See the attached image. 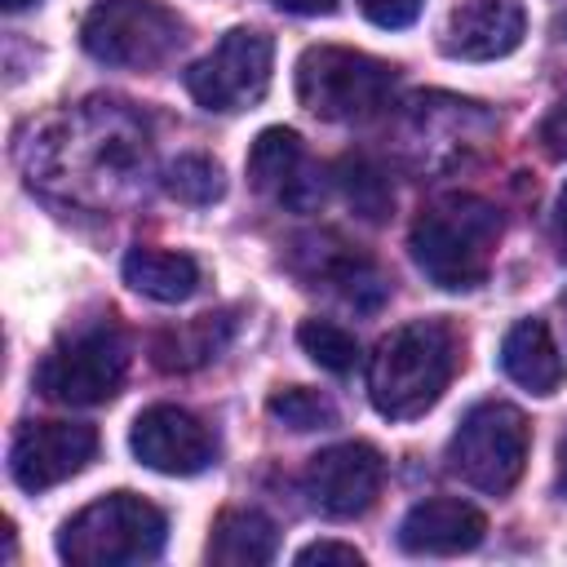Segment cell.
<instances>
[{"label": "cell", "mask_w": 567, "mask_h": 567, "mask_svg": "<svg viewBox=\"0 0 567 567\" xmlns=\"http://www.w3.org/2000/svg\"><path fill=\"white\" fill-rule=\"evenodd\" d=\"M124 284L151 301H186L199 292V261L168 248H128Z\"/></svg>", "instance_id": "obj_17"}, {"label": "cell", "mask_w": 567, "mask_h": 567, "mask_svg": "<svg viewBox=\"0 0 567 567\" xmlns=\"http://www.w3.org/2000/svg\"><path fill=\"white\" fill-rule=\"evenodd\" d=\"M270 62H275L270 35L252 27H235L217 40L213 53H204L186 71V89L208 111H248L270 89Z\"/></svg>", "instance_id": "obj_8"}, {"label": "cell", "mask_w": 567, "mask_h": 567, "mask_svg": "<svg viewBox=\"0 0 567 567\" xmlns=\"http://www.w3.org/2000/svg\"><path fill=\"white\" fill-rule=\"evenodd\" d=\"M164 536H168V518L159 505H151L133 492H111L62 523L58 558L71 567L151 563V558H159Z\"/></svg>", "instance_id": "obj_3"}, {"label": "cell", "mask_w": 567, "mask_h": 567, "mask_svg": "<svg viewBox=\"0 0 567 567\" xmlns=\"http://www.w3.org/2000/svg\"><path fill=\"white\" fill-rule=\"evenodd\" d=\"M306 496L328 518H359L372 509L385 483V461L372 443H332L306 465Z\"/></svg>", "instance_id": "obj_9"}, {"label": "cell", "mask_w": 567, "mask_h": 567, "mask_svg": "<svg viewBox=\"0 0 567 567\" xmlns=\"http://www.w3.org/2000/svg\"><path fill=\"white\" fill-rule=\"evenodd\" d=\"M487 536V518L456 496H430L412 505L399 523V545L408 554H465Z\"/></svg>", "instance_id": "obj_14"}, {"label": "cell", "mask_w": 567, "mask_h": 567, "mask_svg": "<svg viewBox=\"0 0 567 567\" xmlns=\"http://www.w3.org/2000/svg\"><path fill=\"white\" fill-rule=\"evenodd\" d=\"M527 31L518 0H456L443 22V53L461 62H492L518 49Z\"/></svg>", "instance_id": "obj_13"}, {"label": "cell", "mask_w": 567, "mask_h": 567, "mask_svg": "<svg viewBox=\"0 0 567 567\" xmlns=\"http://www.w3.org/2000/svg\"><path fill=\"white\" fill-rule=\"evenodd\" d=\"M563 27H567V18H563Z\"/></svg>", "instance_id": "obj_32"}, {"label": "cell", "mask_w": 567, "mask_h": 567, "mask_svg": "<svg viewBox=\"0 0 567 567\" xmlns=\"http://www.w3.org/2000/svg\"><path fill=\"white\" fill-rule=\"evenodd\" d=\"M248 182H252V190H261L266 199H275L284 208H310L323 195L301 137L284 124L257 133V142L248 151Z\"/></svg>", "instance_id": "obj_12"}, {"label": "cell", "mask_w": 567, "mask_h": 567, "mask_svg": "<svg viewBox=\"0 0 567 567\" xmlns=\"http://www.w3.org/2000/svg\"><path fill=\"white\" fill-rule=\"evenodd\" d=\"M297 341H301V350H306L319 368H328L332 377H346V372H354V363H359V341H354L341 323H332V319H306V323L297 328Z\"/></svg>", "instance_id": "obj_21"}, {"label": "cell", "mask_w": 567, "mask_h": 567, "mask_svg": "<svg viewBox=\"0 0 567 567\" xmlns=\"http://www.w3.org/2000/svg\"><path fill=\"white\" fill-rule=\"evenodd\" d=\"M337 182H341L346 204H350L359 217H368V221H381V217L390 213V204H394V190H390L385 173H381L368 155H346V159L337 164Z\"/></svg>", "instance_id": "obj_20"}, {"label": "cell", "mask_w": 567, "mask_h": 567, "mask_svg": "<svg viewBox=\"0 0 567 567\" xmlns=\"http://www.w3.org/2000/svg\"><path fill=\"white\" fill-rule=\"evenodd\" d=\"M279 9H288V13H306V18H315V13H332L337 9V0H275Z\"/></svg>", "instance_id": "obj_27"}, {"label": "cell", "mask_w": 567, "mask_h": 567, "mask_svg": "<svg viewBox=\"0 0 567 567\" xmlns=\"http://www.w3.org/2000/svg\"><path fill=\"white\" fill-rule=\"evenodd\" d=\"M501 368L514 385L532 394H554L563 385V354L545 328V319H518L501 341Z\"/></svg>", "instance_id": "obj_15"}, {"label": "cell", "mask_w": 567, "mask_h": 567, "mask_svg": "<svg viewBox=\"0 0 567 567\" xmlns=\"http://www.w3.org/2000/svg\"><path fill=\"white\" fill-rule=\"evenodd\" d=\"M501 244V213L478 195H443L412 221V261L447 292L478 288Z\"/></svg>", "instance_id": "obj_2"}, {"label": "cell", "mask_w": 567, "mask_h": 567, "mask_svg": "<svg viewBox=\"0 0 567 567\" xmlns=\"http://www.w3.org/2000/svg\"><path fill=\"white\" fill-rule=\"evenodd\" d=\"M421 4L425 0H359V9L368 13V22L385 27V31H399V27H412L421 18Z\"/></svg>", "instance_id": "obj_24"}, {"label": "cell", "mask_w": 567, "mask_h": 567, "mask_svg": "<svg viewBox=\"0 0 567 567\" xmlns=\"http://www.w3.org/2000/svg\"><path fill=\"white\" fill-rule=\"evenodd\" d=\"M230 328H235L230 315H199L182 328H164L151 337V363L159 372H190L230 341Z\"/></svg>", "instance_id": "obj_18"}, {"label": "cell", "mask_w": 567, "mask_h": 567, "mask_svg": "<svg viewBox=\"0 0 567 567\" xmlns=\"http://www.w3.org/2000/svg\"><path fill=\"white\" fill-rule=\"evenodd\" d=\"M279 549V532L261 509H221L208 536V563L217 567H261Z\"/></svg>", "instance_id": "obj_16"}, {"label": "cell", "mask_w": 567, "mask_h": 567, "mask_svg": "<svg viewBox=\"0 0 567 567\" xmlns=\"http://www.w3.org/2000/svg\"><path fill=\"white\" fill-rule=\"evenodd\" d=\"M558 492L567 496V434H563V443H558Z\"/></svg>", "instance_id": "obj_29"}, {"label": "cell", "mask_w": 567, "mask_h": 567, "mask_svg": "<svg viewBox=\"0 0 567 567\" xmlns=\"http://www.w3.org/2000/svg\"><path fill=\"white\" fill-rule=\"evenodd\" d=\"M554 235H558V248L567 257V186L558 190V208H554Z\"/></svg>", "instance_id": "obj_28"}, {"label": "cell", "mask_w": 567, "mask_h": 567, "mask_svg": "<svg viewBox=\"0 0 567 567\" xmlns=\"http://www.w3.org/2000/svg\"><path fill=\"white\" fill-rule=\"evenodd\" d=\"M27 4H35V0H4V9H27Z\"/></svg>", "instance_id": "obj_30"}, {"label": "cell", "mask_w": 567, "mask_h": 567, "mask_svg": "<svg viewBox=\"0 0 567 567\" xmlns=\"http://www.w3.org/2000/svg\"><path fill=\"white\" fill-rule=\"evenodd\" d=\"M80 44L106 66L146 71L177 53L182 18L159 0H97L80 22Z\"/></svg>", "instance_id": "obj_6"}, {"label": "cell", "mask_w": 567, "mask_h": 567, "mask_svg": "<svg viewBox=\"0 0 567 567\" xmlns=\"http://www.w3.org/2000/svg\"><path fill=\"white\" fill-rule=\"evenodd\" d=\"M297 563L310 567V563H341V567H359L363 554L354 545H341V540H315L306 549H297Z\"/></svg>", "instance_id": "obj_25"}, {"label": "cell", "mask_w": 567, "mask_h": 567, "mask_svg": "<svg viewBox=\"0 0 567 567\" xmlns=\"http://www.w3.org/2000/svg\"><path fill=\"white\" fill-rule=\"evenodd\" d=\"M563 310H567V297H563Z\"/></svg>", "instance_id": "obj_31"}, {"label": "cell", "mask_w": 567, "mask_h": 567, "mask_svg": "<svg viewBox=\"0 0 567 567\" xmlns=\"http://www.w3.org/2000/svg\"><path fill=\"white\" fill-rule=\"evenodd\" d=\"M527 447H532V430L518 408L478 403L461 416L447 443V470L487 496H505L523 478Z\"/></svg>", "instance_id": "obj_5"}, {"label": "cell", "mask_w": 567, "mask_h": 567, "mask_svg": "<svg viewBox=\"0 0 567 567\" xmlns=\"http://www.w3.org/2000/svg\"><path fill=\"white\" fill-rule=\"evenodd\" d=\"M128 447L155 474H199L217 456L208 425L173 403H155V408L137 412V421L128 430Z\"/></svg>", "instance_id": "obj_11"}, {"label": "cell", "mask_w": 567, "mask_h": 567, "mask_svg": "<svg viewBox=\"0 0 567 567\" xmlns=\"http://www.w3.org/2000/svg\"><path fill=\"white\" fill-rule=\"evenodd\" d=\"M399 66L359 49L315 44L297 58V97L319 120H372L394 102Z\"/></svg>", "instance_id": "obj_4"}, {"label": "cell", "mask_w": 567, "mask_h": 567, "mask_svg": "<svg viewBox=\"0 0 567 567\" xmlns=\"http://www.w3.org/2000/svg\"><path fill=\"white\" fill-rule=\"evenodd\" d=\"M124 372H128V346H124L120 328L93 323L66 341H58L40 359L35 390L66 408H93V403H106L120 394Z\"/></svg>", "instance_id": "obj_7"}, {"label": "cell", "mask_w": 567, "mask_h": 567, "mask_svg": "<svg viewBox=\"0 0 567 567\" xmlns=\"http://www.w3.org/2000/svg\"><path fill=\"white\" fill-rule=\"evenodd\" d=\"M97 456V430L84 421H27L9 447V474L22 492H44Z\"/></svg>", "instance_id": "obj_10"}, {"label": "cell", "mask_w": 567, "mask_h": 567, "mask_svg": "<svg viewBox=\"0 0 567 567\" xmlns=\"http://www.w3.org/2000/svg\"><path fill=\"white\" fill-rule=\"evenodd\" d=\"M540 137H545V146L554 151V155H563L567 159V97L545 115V124H540Z\"/></svg>", "instance_id": "obj_26"}, {"label": "cell", "mask_w": 567, "mask_h": 567, "mask_svg": "<svg viewBox=\"0 0 567 567\" xmlns=\"http://www.w3.org/2000/svg\"><path fill=\"white\" fill-rule=\"evenodd\" d=\"M456 372V337L443 319H412L381 337L368 363L372 408L390 421H412L430 412Z\"/></svg>", "instance_id": "obj_1"}, {"label": "cell", "mask_w": 567, "mask_h": 567, "mask_svg": "<svg viewBox=\"0 0 567 567\" xmlns=\"http://www.w3.org/2000/svg\"><path fill=\"white\" fill-rule=\"evenodd\" d=\"M266 408H270V416L284 421L288 430H328V425H337V408H332V399H323L319 390H306V385L275 390Z\"/></svg>", "instance_id": "obj_23"}, {"label": "cell", "mask_w": 567, "mask_h": 567, "mask_svg": "<svg viewBox=\"0 0 567 567\" xmlns=\"http://www.w3.org/2000/svg\"><path fill=\"white\" fill-rule=\"evenodd\" d=\"M221 164L208 155H177L164 168V190L182 204H213L221 199Z\"/></svg>", "instance_id": "obj_22"}, {"label": "cell", "mask_w": 567, "mask_h": 567, "mask_svg": "<svg viewBox=\"0 0 567 567\" xmlns=\"http://www.w3.org/2000/svg\"><path fill=\"white\" fill-rule=\"evenodd\" d=\"M315 279H323L328 288H337L346 301H354L359 310H372V306H381V297H385V275L368 261V257H354L346 244H341V252H319L315 257Z\"/></svg>", "instance_id": "obj_19"}]
</instances>
